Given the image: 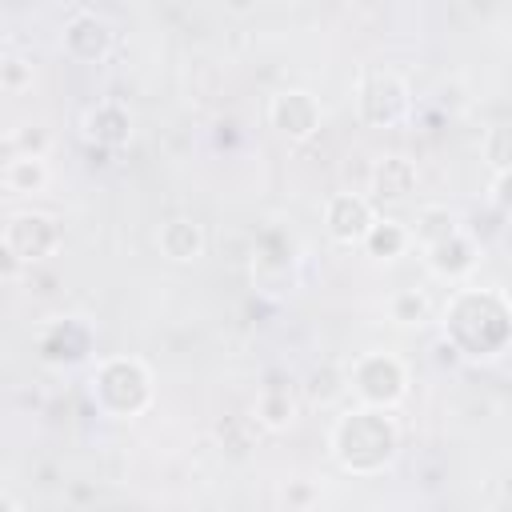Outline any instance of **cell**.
I'll return each mask as SVG.
<instances>
[{"label":"cell","instance_id":"6","mask_svg":"<svg viewBox=\"0 0 512 512\" xmlns=\"http://www.w3.org/2000/svg\"><path fill=\"white\" fill-rule=\"evenodd\" d=\"M372 220H376L372 200H364L360 192H336L324 204V224H328L332 240H340V244H360V236L368 232Z\"/></svg>","mask_w":512,"mask_h":512},{"label":"cell","instance_id":"16","mask_svg":"<svg viewBox=\"0 0 512 512\" xmlns=\"http://www.w3.org/2000/svg\"><path fill=\"white\" fill-rule=\"evenodd\" d=\"M4 184L12 188V192H40L44 184H48V164H44V156H16V160H8V168H4Z\"/></svg>","mask_w":512,"mask_h":512},{"label":"cell","instance_id":"5","mask_svg":"<svg viewBox=\"0 0 512 512\" xmlns=\"http://www.w3.org/2000/svg\"><path fill=\"white\" fill-rule=\"evenodd\" d=\"M360 108L364 120L372 124H396L408 112V88L396 72H372L360 88Z\"/></svg>","mask_w":512,"mask_h":512},{"label":"cell","instance_id":"1","mask_svg":"<svg viewBox=\"0 0 512 512\" xmlns=\"http://www.w3.org/2000/svg\"><path fill=\"white\" fill-rule=\"evenodd\" d=\"M332 452L348 472H376L396 452V424L376 408L344 412L332 428Z\"/></svg>","mask_w":512,"mask_h":512},{"label":"cell","instance_id":"13","mask_svg":"<svg viewBox=\"0 0 512 512\" xmlns=\"http://www.w3.org/2000/svg\"><path fill=\"white\" fill-rule=\"evenodd\" d=\"M368 184H372V196L376 200H404L416 188V168L404 156H384L372 168V180Z\"/></svg>","mask_w":512,"mask_h":512},{"label":"cell","instance_id":"12","mask_svg":"<svg viewBox=\"0 0 512 512\" xmlns=\"http://www.w3.org/2000/svg\"><path fill=\"white\" fill-rule=\"evenodd\" d=\"M156 244H160V252H164L168 260H180V264H184V260H196V256L204 252V228H200L196 220L176 216V220L160 224Z\"/></svg>","mask_w":512,"mask_h":512},{"label":"cell","instance_id":"21","mask_svg":"<svg viewBox=\"0 0 512 512\" xmlns=\"http://www.w3.org/2000/svg\"><path fill=\"white\" fill-rule=\"evenodd\" d=\"M332 368H324V372H312V396H320V400H328V396H336L340 392V384H332Z\"/></svg>","mask_w":512,"mask_h":512},{"label":"cell","instance_id":"9","mask_svg":"<svg viewBox=\"0 0 512 512\" xmlns=\"http://www.w3.org/2000/svg\"><path fill=\"white\" fill-rule=\"evenodd\" d=\"M92 352V332L80 320H56L40 332V356L48 364H76Z\"/></svg>","mask_w":512,"mask_h":512},{"label":"cell","instance_id":"20","mask_svg":"<svg viewBox=\"0 0 512 512\" xmlns=\"http://www.w3.org/2000/svg\"><path fill=\"white\" fill-rule=\"evenodd\" d=\"M16 148H20L24 156H44V148H48L44 128H20V132H16Z\"/></svg>","mask_w":512,"mask_h":512},{"label":"cell","instance_id":"8","mask_svg":"<svg viewBox=\"0 0 512 512\" xmlns=\"http://www.w3.org/2000/svg\"><path fill=\"white\" fill-rule=\"evenodd\" d=\"M108 48H112V28H108L100 16L80 12V16L68 20V28H64V52H68L72 60H80V64H100V60L108 56Z\"/></svg>","mask_w":512,"mask_h":512},{"label":"cell","instance_id":"19","mask_svg":"<svg viewBox=\"0 0 512 512\" xmlns=\"http://www.w3.org/2000/svg\"><path fill=\"white\" fill-rule=\"evenodd\" d=\"M0 88H8V92H24V88H32V64H28L24 56H8V60H0Z\"/></svg>","mask_w":512,"mask_h":512},{"label":"cell","instance_id":"18","mask_svg":"<svg viewBox=\"0 0 512 512\" xmlns=\"http://www.w3.org/2000/svg\"><path fill=\"white\" fill-rule=\"evenodd\" d=\"M452 228H460V224H456V216H452L448 208H424V212H420V224H416V236H412V240H420V244H432V240L448 236Z\"/></svg>","mask_w":512,"mask_h":512},{"label":"cell","instance_id":"22","mask_svg":"<svg viewBox=\"0 0 512 512\" xmlns=\"http://www.w3.org/2000/svg\"><path fill=\"white\" fill-rule=\"evenodd\" d=\"M20 268H24V264H20V256H16V252L8 248V240L0 236V276H16Z\"/></svg>","mask_w":512,"mask_h":512},{"label":"cell","instance_id":"17","mask_svg":"<svg viewBox=\"0 0 512 512\" xmlns=\"http://www.w3.org/2000/svg\"><path fill=\"white\" fill-rule=\"evenodd\" d=\"M388 312H392L396 324H420V320H428V296L416 292V288H400L388 300Z\"/></svg>","mask_w":512,"mask_h":512},{"label":"cell","instance_id":"15","mask_svg":"<svg viewBox=\"0 0 512 512\" xmlns=\"http://www.w3.org/2000/svg\"><path fill=\"white\" fill-rule=\"evenodd\" d=\"M292 420H296V396L288 388H280V384H264L260 396H256V424L280 432Z\"/></svg>","mask_w":512,"mask_h":512},{"label":"cell","instance_id":"4","mask_svg":"<svg viewBox=\"0 0 512 512\" xmlns=\"http://www.w3.org/2000/svg\"><path fill=\"white\" fill-rule=\"evenodd\" d=\"M0 236L20 256V264L44 260V256H52L60 248V224L48 212H16Z\"/></svg>","mask_w":512,"mask_h":512},{"label":"cell","instance_id":"7","mask_svg":"<svg viewBox=\"0 0 512 512\" xmlns=\"http://www.w3.org/2000/svg\"><path fill=\"white\" fill-rule=\"evenodd\" d=\"M268 116L280 128V136H288V140H308L320 128V104L308 92H280V96H272Z\"/></svg>","mask_w":512,"mask_h":512},{"label":"cell","instance_id":"3","mask_svg":"<svg viewBox=\"0 0 512 512\" xmlns=\"http://www.w3.org/2000/svg\"><path fill=\"white\" fill-rule=\"evenodd\" d=\"M348 384H352V392H356L368 408H392V404L404 396V388H408L404 364H400L396 356H388V352H368V356H360V360L348 368Z\"/></svg>","mask_w":512,"mask_h":512},{"label":"cell","instance_id":"23","mask_svg":"<svg viewBox=\"0 0 512 512\" xmlns=\"http://www.w3.org/2000/svg\"><path fill=\"white\" fill-rule=\"evenodd\" d=\"M0 508H16V500H4V496H0Z\"/></svg>","mask_w":512,"mask_h":512},{"label":"cell","instance_id":"14","mask_svg":"<svg viewBox=\"0 0 512 512\" xmlns=\"http://www.w3.org/2000/svg\"><path fill=\"white\" fill-rule=\"evenodd\" d=\"M360 244H364V252L376 256V260H396V256L408 252L412 232H408L400 220H372L368 232L360 236Z\"/></svg>","mask_w":512,"mask_h":512},{"label":"cell","instance_id":"11","mask_svg":"<svg viewBox=\"0 0 512 512\" xmlns=\"http://www.w3.org/2000/svg\"><path fill=\"white\" fill-rule=\"evenodd\" d=\"M84 136L100 148H120L128 144L132 136V120H128V108L116 104V100H100L96 108L84 112Z\"/></svg>","mask_w":512,"mask_h":512},{"label":"cell","instance_id":"10","mask_svg":"<svg viewBox=\"0 0 512 512\" xmlns=\"http://www.w3.org/2000/svg\"><path fill=\"white\" fill-rule=\"evenodd\" d=\"M424 248H428V268L444 280H456V276L472 272V264H476V240L464 228H452L448 236H440Z\"/></svg>","mask_w":512,"mask_h":512},{"label":"cell","instance_id":"2","mask_svg":"<svg viewBox=\"0 0 512 512\" xmlns=\"http://www.w3.org/2000/svg\"><path fill=\"white\" fill-rule=\"evenodd\" d=\"M92 396L112 412V416H132L128 412V400L136 412L148 408L152 400V380H148V368L140 360H104L96 372H92Z\"/></svg>","mask_w":512,"mask_h":512}]
</instances>
